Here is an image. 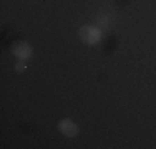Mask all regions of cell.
Listing matches in <instances>:
<instances>
[{"mask_svg":"<svg viewBox=\"0 0 156 149\" xmlns=\"http://www.w3.org/2000/svg\"><path fill=\"white\" fill-rule=\"evenodd\" d=\"M78 35H80L81 42L87 43V45H95L101 38V32L95 27H90V25H83L80 28V32H78Z\"/></svg>","mask_w":156,"mask_h":149,"instance_id":"1","label":"cell"},{"mask_svg":"<svg viewBox=\"0 0 156 149\" xmlns=\"http://www.w3.org/2000/svg\"><path fill=\"white\" fill-rule=\"evenodd\" d=\"M10 51H12L15 57H18L20 60H28V58L32 57V47L27 42H17V43H13L12 48H10Z\"/></svg>","mask_w":156,"mask_h":149,"instance_id":"2","label":"cell"},{"mask_svg":"<svg viewBox=\"0 0 156 149\" xmlns=\"http://www.w3.org/2000/svg\"><path fill=\"white\" fill-rule=\"evenodd\" d=\"M58 129H60V133L66 137H75L78 134V126H76V123L72 121V119H62V121L58 123Z\"/></svg>","mask_w":156,"mask_h":149,"instance_id":"3","label":"cell"},{"mask_svg":"<svg viewBox=\"0 0 156 149\" xmlns=\"http://www.w3.org/2000/svg\"><path fill=\"white\" fill-rule=\"evenodd\" d=\"M15 66H17V68H15V70H17V71H18V73H22V71H25V68H27V65H25V60H22V61H18V63H17V65H15Z\"/></svg>","mask_w":156,"mask_h":149,"instance_id":"4","label":"cell"}]
</instances>
